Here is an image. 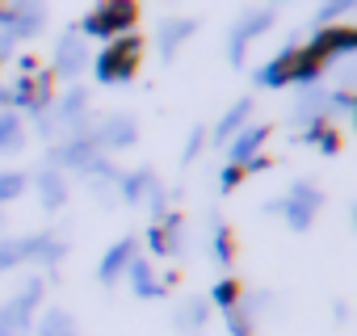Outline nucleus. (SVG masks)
Returning <instances> with one entry per match:
<instances>
[{"mask_svg": "<svg viewBox=\"0 0 357 336\" xmlns=\"http://www.w3.org/2000/svg\"><path fill=\"white\" fill-rule=\"evenodd\" d=\"M26 190H30V177L26 173H17V168H5V173H0V206L17 202Z\"/></svg>", "mask_w": 357, "mask_h": 336, "instance_id": "obj_28", "label": "nucleus"}, {"mask_svg": "<svg viewBox=\"0 0 357 336\" xmlns=\"http://www.w3.org/2000/svg\"><path fill=\"white\" fill-rule=\"evenodd\" d=\"M357 5L353 0H332V5H319V13H315V30H328L332 22H340V17H349Z\"/></svg>", "mask_w": 357, "mask_h": 336, "instance_id": "obj_33", "label": "nucleus"}, {"mask_svg": "<svg viewBox=\"0 0 357 336\" xmlns=\"http://www.w3.org/2000/svg\"><path fill=\"white\" fill-rule=\"evenodd\" d=\"M63 257H68V244H63V236H55V231H38V236H30V240H26V261L59 265Z\"/></svg>", "mask_w": 357, "mask_h": 336, "instance_id": "obj_15", "label": "nucleus"}, {"mask_svg": "<svg viewBox=\"0 0 357 336\" xmlns=\"http://www.w3.org/2000/svg\"><path fill=\"white\" fill-rule=\"evenodd\" d=\"M0 231H5V211H0Z\"/></svg>", "mask_w": 357, "mask_h": 336, "instance_id": "obj_42", "label": "nucleus"}, {"mask_svg": "<svg viewBox=\"0 0 357 336\" xmlns=\"http://www.w3.org/2000/svg\"><path fill=\"white\" fill-rule=\"evenodd\" d=\"M34 190H38V202H43V211H63L68 206V177L63 173H55V168H38L34 173Z\"/></svg>", "mask_w": 357, "mask_h": 336, "instance_id": "obj_13", "label": "nucleus"}, {"mask_svg": "<svg viewBox=\"0 0 357 336\" xmlns=\"http://www.w3.org/2000/svg\"><path fill=\"white\" fill-rule=\"evenodd\" d=\"M211 307H219V311H231L236 303H240V282L236 277H223V282H215V290H211V298H206Z\"/></svg>", "mask_w": 357, "mask_h": 336, "instance_id": "obj_30", "label": "nucleus"}, {"mask_svg": "<svg viewBox=\"0 0 357 336\" xmlns=\"http://www.w3.org/2000/svg\"><path fill=\"white\" fill-rule=\"evenodd\" d=\"M244 181V168H236V164H227L223 173H219V194H231L236 185Z\"/></svg>", "mask_w": 357, "mask_h": 336, "instance_id": "obj_37", "label": "nucleus"}, {"mask_svg": "<svg viewBox=\"0 0 357 336\" xmlns=\"http://www.w3.org/2000/svg\"><path fill=\"white\" fill-rule=\"evenodd\" d=\"M223 319H227V332H231V336H252V328H257V319H252V311H248L244 298H240L231 311H223Z\"/></svg>", "mask_w": 357, "mask_h": 336, "instance_id": "obj_29", "label": "nucleus"}, {"mask_svg": "<svg viewBox=\"0 0 357 336\" xmlns=\"http://www.w3.org/2000/svg\"><path fill=\"white\" fill-rule=\"evenodd\" d=\"M26 147V126H22V114L5 109L0 114V155H13Z\"/></svg>", "mask_w": 357, "mask_h": 336, "instance_id": "obj_24", "label": "nucleus"}, {"mask_svg": "<svg viewBox=\"0 0 357 336\" xmlns=\"http://www.w3.org/2000/svg\"><path fill=\"white\" fill-rule=\"evenodd\" d=\"M5 109H13V101H9V89L0 84V114H5Z\"/></svg>", "mask_w": 357, "mask_h": 336, "instance_id": "obj_41", "label": "nucleus"}, {"mask_svg": "<svg viewBox=\"0 0 357 336\" xmlns=\"http://www.w3.org/2000/svg\"><path fill=\"white\" fill-rule=\"evenodd\" d=\"M211 257L223 269H231V261H236V236L227 223H219V215H211Z\"/></svg>", "mask_w": 357, "mask_h": 336, "instance_id": "obj_22", "label": "nucleus"}, {"mask_svg": "<svg viewBox=\"0 0 357 336\" xmlns=\"http://www.w3.org/2000/svg\"><path fill=\"white\" fill-rule=\"evenodd\" d=\"M194 34H198V22H194V17H168V22H160V30H155L160 59H164V63H168V59H176L181 43H190Z\"/></svg>", "mask_w": 357, "mask_h": 336, "instance_id": "obj_11", "label": "nucleus"}, {"mask_svg": "<svg viewBox=\"0 0 357 336\" xmlns=\"http://www.w3.org/2000/svg\"><path fill=\"white\" fill-rule=\"evenodd\" d=\"M26 265V240H5L0 236V273Z\"/></svg>", "mask_w": 357, "mask_h": 336, "instance_id": "obj_31", "label": "nucleus"}, {"mask_svg": "<svg viewBox=\"0 0 357 336\" xmlns=\"http://www.w3.org/2000/svg\"><path fill=\"white\" fill-rule=\"evenodd\" d=\"M265 139H269V126H261V122L252 126V122H248V126L227 143V164L244 168L248 160H257V155H261V143H265Z\"/></svg>", "mask_w": 357, "mask_h": 336, "instance_id": "obj_14", "label": "nucleus"}, {"mask_svg": "<svg viewBox=\"0 0 357 336\" xmlns=\"http://www.w3.org/2000/svg\"><path fill=\"white\" fill-rule=\"evenodd\" d=\"M135 143H139V122L130 114H109V118L97 122V147H101V155L105 151H126Z\"/></svg>", "mask_w": 357, "mask_h": 336, "instance_id": "obj_8", "label": "nucleus"}, {"mask_svg": "<svg viewBox=\"0 0 357 336\" xmlns=\"http://www.w3.org/2000/svg\"><path fill=\"white\" fill-rule=\"evenodd\" d=\"M206 319H211V303L206 298H185L181 307H176V315H172L176 332H185V336H198L206 328Z\"/></svg>", "mask_w": 357, "mask_h": 336, "instance_id": "obj_18", "label": "nucleus"}, {"mask_svg": "<svg viewBox=\"0 0 357 336\" xmlns=\"http://www.w3.org/2000/svg\"><path fill=\"white\" fill-rule=\"evenodd\" d=\"M38 336H76V319H72L63 307H55V311H47V315H43Z\"/></svg>", "mask_w": 357, "mask_h": 336, "instance_id": "obj_27", "label": "nucleus"}, {"mask_svg": "<svg viewBox=\"0 0 357 336\" xmlns=\"http://www.w3.org/2000/svg\"><path fill=\"white\" fill-rule=\"evenodd\" d=\"M43 26H47V13H43V5H17L9 34H13V43H17V38H34Z\"/></svg>", "mask_w": 357, "mask_h": 336, "instance_id": "obj_23", "label": "nucleus"}, {"mask_svg": "<svg viewBox=\"0 0 357 336\" xmlns=\"http://www.w3.org/2000/svg\"><path fill=\"white\" fill-rule=\"evenodd\" d=\"M147 248H151L155 257H168V244H164V231H160V223H151V227H147Z\"/></svg>", "mask_w": 357, "mask_h": 336, "instance_id": "obj_38", "label": "nucleus"}, {"mask_svg": "<svg viewBox=\"0 0 357 336\" xmlns=\"http://www.w3.org/2000/svg\"><path fill=\"white\" fill-rule=\"evenodd\" d=\"M278 215L290 223V231H311V223H315V211H307L303 202H290V198H278Z\"/></svg>", "mask_w": 357, "mask_h": 336, "instance_id": "obj_26", "label": "nucleus"}, {"mask_svg": "<svg viewBox=\"0 0 357 336\" xmlns=\"http://www.w3.org/2000/svg\"><path fill=\"white\" fill-rule=\"evenodd\" d=\"M328 93H332V89H324V84L303 89L298 101H294V109H290V126H294V130H307L311 122L328 118Z\"/></svg>", "mask_w": 357, "mask_h": 336, "instance_id": "obj_10", "label": "nucleus"}, {"mask_svg": "<svg viewBox=\"0 0 357 336\" xmlns=\"http://www.w3.org/2000/svg\"><path fill=\"white\" fill-rule=\"evenodd\" d=\"M135 17H139L135 5H101V9H93L76 30H80V38H105V43H118V38L135 26Z\"/></svg>", "mask_w": 357, "mask_h": 336, "instance_id": "obj_4", "label": "nucleus"}, {"mask_svg": "<svg viewBox=\"0 0 357 336\" xmlns=\"http://www.w3.org/2000/svg\"><path fill=\"white\" fill-rule=\"evenodd\" d=\"M97 155H101V147H97V126H93V130H80V135L47 147V164L43 168H55V173L68 177V173H80V168L89 160H97Z\"/></svg>", "mask_w": 357, "mask_h": 336, "instance_id": "obj_3", "label": "nucleus"}, {"mask_svg": "<svg viewBox=\"0 0 357 336\" xmlns=\"http://www.w3.org/2000/svg\"><path fill=\"white\" fill-rule=\"evenodd\" d=\"M248 114H252V97H240L223 118H219V126H215V143L223 147V143H231L244 126H248Z\"/></svg>", "mask_w": 357, "mask_h": 336, "instance_id": "obj_20", "label": "nucleus"}, {"mask_svg": "<svg viewBox=\"0 0 357 336\" xmlns=\"http://www.w3.org/2000/svg\"><path fill=\"white\" fill-rule=\"evenodd\" d=\"M151 181H155L151 168H135V173H122V177H118V198H122V202H130V206H139V202L147 198Z\"/></svg>", "mask_w": 357, "mask_h": 336, "instance_id": "obj_21", "label": "nucleus"}, {"mask_svg": "<svg viewBox=\"0 0 357 336\" xmlns=\"http://www.w3.org/2000/svg\"><path fill=\"white\" fill-rule=\"evenodd\" d=\"M143 202H147V211H151V223L168 215V194H164V185H160V181H151V190H147V198H143Z\"/></svg>", "mask_w": 357, "mask_h": 336, "instance_id": "obj_36", "label": "nucleus"}, {"mask_svg": "<svg viewBox=\"0 0 357 336\" xmlns=\"http://www.w3.org/2000/svg\"><path fill=\"white\" fill-rule=\"evenodd\" d=\"M118 168L109 164V155H97V160H89L84 168H80V181H84V190L97 198V202H109V194L118 190Z\"/></svg>", "mask_w": 357, "mask_h": 336, "instance_id": "obj_9", "label": "nucleus"}, {"mask_svg": "<svg viewBox=\"0 0 357 336\" xmlns=\"http://www.w3.org/2000/svg\"><path fill=\"white\" fill-rule=\"evenodd\" d=\"M261 168H269V160H265V155H257V160H248V164H244V177H248V173L257 177V173H261Z\"/></svg>", "mask_w": 357, "mask_h": 336, "instance_id": "obj_39", "label": "nucleus"}, {"mask_svg": "<svg viewBox=\"0 0 357 336\" xmlns=\"http://www.w3.org/2000/svg\"><path fill=\"white\" fill-rule=\"evenodd\" d=\"M202 147H206V126H194V130H190V139H185V147H181V164L190 168V164L202 155Z\"/></svg>", "mask_w": 357, "mask_h": 336, "instance_id": "obj_35", "label": "nucleus"}, {"mask_svg": "<svg viewBox=\"0 0 357 336\" xmlns=\"http://www.w3.org/2000/svg\"><path fill=\"white\" fill-rule=\"evenodd\" d=\"M9 101H13V114L26 109V114H47L55 105V76L51 72H34V76H17V84L9 89Z\"/></svg>", "mask_w": 357, "mask_h": 336, "instance_id": "obj_5", "label": "nucleus"}, {"mask_svg": "<svg viewBox=\"0 0 357 336\" xmlns=\"http://www.w3.org/2000/svg\"><path fill=\"white\" fill-rule=\"evenodd\" d=\"M5 55H13V34L0 30V59H5Z\"/></svg>", "mask_w": 357, "mask_h": 336, "instance_id": "obj_40", "label": "nucleus"}, {"mask_svg": "<svg viewBox=\"0 0 357 336\" xmlns=\"http://www.w3.org/2000/svg\"><path fill=\"white\" fill-rule=\"evenodd\" d=\"M328 59H336V55H353L357 51V30H349V26H328V30H315V38H311Z\"/></svg>", "mask_w": 357, "mask_h": 336, "instance_id": "obj_16", "label": "nucleus"}, {"mask_svg": "<svg viewBox=\"0 0 357 336\" xmlns=\"http://www.w3.org/2000/svg\"><path fill=\"white\" fill-rule=\"evenodd\" d=\"M89 68V43L80 38V30H68L59 43H55V55H51V76H63V80H76L80 72Z\"/></svg>", "mask_w": 357, "mask_h": 336, "instance_id": "obj_7", "label": "nucleus"}, {"mask_svg": "<svg viewBox=\"0 0 357 336\" xmlns=\"http://www.w3.org/2000/svg\"><path fill=\"white\" fill-rule=\"evenodd\" d=\"M139 55H143V38L135 34H122L118 43H109L97 59H93V72L101 84H126L139 68Z\"/></svg>", "mask_w": 357, "mask_h": 336, "instance_id": "obj_1", "label": "nucleus"}, {"mask_svg": "<svg viewBox=\"0 0 357 336\" xmlns=\"http://www.w3.org/2000/svg\"><path fill=\"white\" fill-rule=\"evenodd\" d=\"M43 290L47 282L43 277H26V286L0 307V336H26L30 323H34V307L43 303Z\"/></svg>", "mask_w": 357, "mask_h": 336, "instance_id": "obj_2", "label": "nucleus"}, {"mask_svg": "<svg viewBox=\"0 0 357 336\" xmlns=\"http://www.w3.org/2000/svg\"><path fill=\"white\" fill-rule=\"evenodd\" d=\"M126 282H130L135 298H160V294H164V286L155 282V269H151V261H147V257H135V261H130Z\"/></svg>", "mask_w": 357, "mask_h": 336, "instance_id": "obj_19", "label": "nucleus"}, {"mask_svg": "<svg viewBox=\"0 0 357 336\" xmlns=\"http://www.w3.org/2000/svg\"><path fill=\"white\" fill-rule=\"evenodd\" d=\"M286 198H290V202H303L307 211H319V206H324V190H319V185H311V181H294Z\"/></svg>", "mask_w": 357, "mask_h": 336, "instance_id": "obj_32", "label": "nucleus"}, {"mask_svg": "<svg viewBox=\"0 0 357 336\" xmlns=\"http://www.w3.org/2000/svg\"><path fill=\"white\" fill-rule=\"evenodd\" d=\"M303 143H307V147H319V151H328V155H336V151H340V135H336V126H332L328 118L311 122V126L303 130Z\"/></svg>", "mask_w": 357, "mask_h": 336, "instance_id": "obj_25", "label": "nucleus"}, {"mask_svg": "<svg viewBox=\"0 0 357 336\" xmlns=\"http://www.w3.org/2000/svg\"><path fill=\"white\" fill-rule=\"evenodd\" d=\"M273 22H278V13H273V9H248V13H240V22L231 26V38H227V59H231V68H244L248 43H252V38H261Z\"/></svg>", "mask_w": 357, "mask_h": 336, "instance_id": "obj_6", "label": "nucleus"}, {"mask_svg": "<svg viewBox=\"0 0 357 336\" xmlns=\"http://www.w3.org/2000/svg\"><path fill=\"white\" fill-rule=\"evenodd\" d=\"M353 109H357V97L353 93H344V89L328 93V122L332 118H353Z\"/></svg>", "mask_w": 357, "mask_h": 336, "instance_id": "obj_34", "label": "nucleus"}, {"mask_svg": "<svg viewBox=\"0 0 357 336\" xmlns=\"http://www.w3.org/2000/svg\"><path fill=\"white\" fill-rule=\"evenodd\" d=\"M135 257H139V244H135V240H118V244H109V252H105V261H101V269H97L101 286H118V282L126 277V269H130Z\"/></svg>", "mask_w": 357, "mask_h": 336, "instance_id": "obj_12", "label": "nucleus"}, {"mask_svg": "<svg viewBox=\"0 0 357 336\" xmlns=\"http://www.w3.org/2000/svg\"><path fill=\"white\" fill-rule=\"evenodd\" d=\"M294 51H298V38H290V47H282V51H278V59H269V63L257 72V84H265V89H282V84H290Z\"/></svg>", "mask_w": 357, "mask_h": 336, "instance_id": "obj_17", "label": "nucleus"}]
</instances>
